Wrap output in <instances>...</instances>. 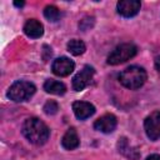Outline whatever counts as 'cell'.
Listing matches in <instances>:
<instances>
[{"label": "cell", "instance_id": "9", "mask_svg": "<svg viewBox=\"0 0 160 160\" xmlns=\"http://www.w3.org/2000/svg\"><path fill=\"white\" fill-rule=\"evenodd\" d=\"M116 125H118L116 118L112 114H105L94 122V129L104 134H110L115 130Z\"/></svg>", "mask_w": 160, "mask_h": 160}, {"label": "cell", "instance_id": "12", "mask_svg": "<svg viewBox=\"0 0 160 160\" xmlns=\"http://www.w3.org/2000/svg\"><path fill=\"white\" fill-rule=\"evenodd\" d=\"M79 144H80V140H79L78 132H76V130L72 129V128L69 129V130L64 134V136H62V139H61V145H62V148L66 149V150H74V149H76V148L79 146Z\"/></svg>", "mask_w": 160, "mask_h": 160}, {"label": "cell", "instance_id": "6", "mask_svg": "<svg viewBox=\"0 0 160 160\" xmlns=\"http://www.w3.org/2000/svg\"><path fill=\"white\" fill-rule=\"evenodd\" d=\"M144 129L150 140H158L160 138V111L151 112L144 120Z\"/></svg>", "mask_w": 160, "mask_h": 160}, {"label": "cell", "instance_id": "5", "mask_svg": "<svg viewBox=\"0 0 160 160\" xmlns=\"http://www.w3.org/2000/svg\"><path fill=\"white\" fill-rule=\"evenodd\" d=\"M95 74V70L94 68L89 66V65H85L72 79V89L75 91H81L84 90L92 80V76Z\"/></svg>", "mask_w": 160, "mask_h": 160}, {"label": "cell", "instance_id": "8", "mask_svg": "<svg viewBox=\"0 0 160 160\" xmlns=\"http://www.w3.org/2000/svg\"><path fill=\"white\" fill-rule=\"evenodd\" d=\"M141 8V2L139 0H120L116 4L118 12L124 18L135 16Z\"/></svg>", "mask_w": 160, "mask_h": 160}, {"label": "cell", "instance_id": "13", "mask_svg": "<svg viewBox=\"0 0 160 160\" xmlns=\"http://www.w3.org/2000/svg\"><path fill=\"white\" fill-rule=\"evenodd\" d=\"M44 90L49 94H54V95H62L66 91V86L64 82L58 81V80H52V79H48L44 82Z\"/></svg>", "mask_w": 160, "mask_h": 160}, {"label": "cell", "instance_id": "4", "mask_svg": "<svg viewBox=\"0 0 160 160\" xmlns=\"http://www.w3.org/2000/svg\"><path fill=\"white\" fill-rule=\"evenodd\" d=\"M136 51H138L136 46L131 42L120 44L108 56V64L109 65H119L121 62H125V61L130 60L131 58H134L136 55Z\"/></svg>", "mask_w": 160, "mask_h": 160}, {"label": "cell", "instance_id": "14", "mask_svg": "<svg viewBox=\"0 0 160 160\" xmlns=\"http://www.w3.org/2000/svg\"><path fill=\"white\" fill-rule=\"evenodd\" d=\"M85 50H86V46L81 40L72 39L68 42V51L72 55H81L85 52Z\"/></svg>", "mask_w": 160, "mask_h": 160}, {"label": "cell", "instance_id": "7", "mask_svg": "<svg viewBox=\"0 0 160 160\" xmlns=\"http://www.w3.org/2000/svg\"><path fill=\"white\" fill-rule=\"evenodd\" d=\"M75 69V64L72 60H70L66 56H61L54 60L51 65V70L58 76H68L70 75Z\"/></svg>", "mask_w": 160, "mask_h": 160}, {"label": "cell", "instance_id": "2", "mask_svg": "<svg viewBox=\"0 0 160 160\" xmlns=\"http://www.w3.org/2000/svg\"><path fill=\"white\" fill-rule=\"evenodd\" d=\"M146 71L136 65L129 66L125 70H122L119 75V81L130 90H136L144 85L146 81Z\"/></svg>", "mask_w": 160, "mask_h": 160}, {"label": "cell", "instance_id": "3", "mask_svg": "<svg viewBox=\"0 0 160 160\" xmlns=\"http://www.w3.org/2000/svg\"><path fill=\"white\" fill-rule=\"evenodd\" d=\"M35 85L26 80H19L15 81L8 90V98L15 102L26 101L35 94Z\"/></svg>", "mask_w": 160, "mask_h": 160}, {"label": "cell", "instance_id": "11", "mask_svg": "<svg viewBox=\"0 0 160 160\" xmlns=\"http://www.w3.org/2000/svg\"><path fill=\"white\" fill-rule=\"evenodd\" d=\"M24 32H25L26 36H29L31 39H38V38L42 36V34H44V26H42V24L39 20L30 19L24 25Z\"/></svg>", "mask_w": 160, "mask_h": 160}, {"label": "cell", "instance_id": "20", "mask_svg": "<svg viewBox=\"0 0 160 160\" xmlns=\"http://www.w3.org/2000/svg\"><path fill=\"white\" fill-rule=\"evenodd\" d=\"M14 5H15V6L21 8V6H24V1H20V2H19V1H15V2H14Z\"/></svg>", "mask_w": 160, "mask_h": 160}, {"label": "cell", "instance_id": "19", "mask_svg": "<svg viewBox=\"0 0 160 160\" xmlns=\"http://www.w3.org/2000/svg\"><path fill=\"white\" fill-rule=\"evenodd\" d=\"M155 68H156L158 71H160V56H158L155 59Z\"/></svg>", "mask_w": 160, "mask_h": 160}, {"label": "cell", "instance_id": "17", "mask_svg": "<svg viewBox=\"0 0 160 160\" xmlns=\"http://www.w3.org/2000/svg\"><path fill=\"white\" fill-rule=\"evenodd\" d=\"M91 19H92V18H89V16H88V18H84V19H82V20L79 22V28H80L82 31L89 30V29H90V28L94 25V21L89 22V20H91Z\"/></svg>", "mask_w": 160, "mask_h": 160}, {"label": "cell", "instance_id": "1", "mask_svg": "<svg viewBox=\"0 0 160 160\" xmlns=\"http://www.w3.org/2000/svg\"><path fill=\"white\" fill-rule=\"evenodd\" d=\"M21 131L24 136L35 145H42L50 136V130L44 121L38 118H29L24 121Z\"/></svg>", "mask_w": 160, "mask_h": 160}, {"label": "cell", "instance_id": "18", "mask_svg": "<svg viewBox=\"0 0 160 160\" xmlns=\"http://www.w3.org/2000/svg\"><path fill=\"white\" fill-rule=\"evenodd\" d=\"M145 160H160V155H159V154H151V155H149Z\"/></svg>", "mask_w": 160, "mask_h": 160}, {"label": "cell", "instance_id": "10", "mask_svg": "<svg viewBox=\"0 0 160 160\" xmlns=\"http://www.w3.org/2000/svg\"><path fill=\"white\" fill-rule=\"evenodd\" d=\"M72 111L79 120H85L94 115L95 106L88 101H75L72 104Z\"/></svg>", "mask_w": 160, "mask_h": 160}, {"label": "cell", "instance_id": "15", "mask_svg": "<svg viewBox=\"0 0 160 160\" xmlns=\"http://www.w3.org/2000/svg\"><path fill=\"white\" fill-rule=\"evenodd\" d=\"M44 16L49 20V21H58L60 20L61 18V11L55 6V5H48L45 9H44Z\"/></svg>", "mask_w": 160, "mask_h": 160}, {"label": "cell", "instance_id": "16", "mask_svg": "<svg viewBox=\"0 0 160 160\" xmlns=\"http://www.w3.org/2000/svg\"><path fill=\"white\" fill-rule=\"evenodd\" d=\"M58 110H59V105L54 100H49L44 105V112L46 115H55L58 112Z\"/></svg>", "mask_w": 160, "mask_h": 160}]
</instances>
